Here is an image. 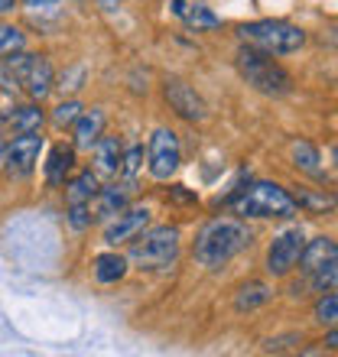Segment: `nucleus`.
Here are the masks:
<instances>
[{
  "instance_id": "23",
  "label": "nucleus",
  "mask_w": 338,
  "mask_h": 357,
  "mask_svg": "<svg viewBox=\"0 0 338 357\" xmlns=\"http://www.w3.org/2000/svg\"><path fill=\"white\" fill-rule=\"evenodd\" d=\"M273 299V289L267 286V282H247V286H241V292H237L235 299V309L237 312H251L257 309V305H263V302Z\"/></svg>"
},
{
  "instance_id": "36",
  "label": "nucleus",
  "mask_w": 338,
  "mask_h": 357,
  "mask_svg": "<svg viewBox=\"0 0 338 357\" xmlns=\"http://www.w3.org/2000/svg\"><path fill=\"white\" fill-rule=\"evenodd\" d=\"M325 344L338 351V331H329V335H325Z\"/></svg>"
},
{
  "instance_id": "35",
  "label": "nucleus",
  "mask_w": 338,
  "mask_h": 357,
  "mask_svg": "<svg viewBox=\"0 0 338 357\" xmlns=\"http://www.w3.org/2000/svg\"><path fill=\"white\" fill-rule=\"evenodd\" d=\"M13 10H17V0H0V17H3V13H13Z\"/></svg>"
},
{
  "instance_id": "4",
  "label": "nucleus",
  "mask_w": 338,
  "mask_h": 357,
  "mask_svg": "<svg viewBox=\"0 0 338 357\" xmlns=\"http://www.w3.org/2000/svg\"><path fill=\"white\" fill-rule=\"evenodd\" d=\"M241 43L254 49H263L270 56H290L306 46V33L300 26H293L286 20H257V23H244L237 29Z\"/></svg>"
},
{
  "instance_id": "11",
  "label": "nucleus",
  "mask_w": 338,
  "mask_h": 357,
  "mask_svg": "<svg viewBox=\"0 0 338 357\" xmlns=\"http://www.w3.org/2000/svg\"><path fill=\"white\" fill-rule=\"evenodd\" d=\"M150 225V208H124L121 215H114L104 227V244L108 247H121V244H131L137 234H143Z\"/></svg>"
},
{
  "instance_id": "30",
  "label": "nucleus",
  "mask_w": 338,
  "mask_h": 357,
  "mask_svg": "<svg viewBox=\"0 0 338 357\" xmlns=\"http://www.w3.org/2000/svg\"><path fill=\"white\" fill-rule=\"evenodd\" d=\"M169 13L182 20L189 13V0H169Z\"/></svg>"
},
{
  "instance_id": "6",
  "label": "nucleus",
  "mask_w": 338,
  "mask_h": 357,
  "mask_svg": "<svg viewBox=\"0 0 338 357\" xmlns=\"http://www.w3.org/2000/svg\"><path fill=\"white\" fill-rule=\"evenodd\" d=\"M3 66H7L10 78H13L33 101H43V98L56 88V72H52V62H49L46 56H36V52H23V49H20L13 56H3Z\"/></svg>"
},
{
  "instance_id": "29",
  "label": "nucleus",
  "mask_w": 338,
  "mask_h": 357,
  "mask_svg": "<svg viewBox=\"0 0 338 357\" xmlns=\"http://www.w3.org/2000/svg\"><path fill=\"white\" fill-rule=\"evenodd\" d=\"M68 225H72V231H88L91 227V205H68Z\"/></svg>"
},
{
  "instance_id": "26",
  "label": "nucleus",
  "mask_w": 338,
  "mask_h": 357,
  "mask_svg": "<svg viewBox=\"0 0 338 357\" xmlns=\"http://www.w3.org/2000/svg\"><path fill=\"white\" fill-rule=\"evenodd\" d=\"M27 46L23 43V33L17 26H7V23H0V56H13L20 49Z\"/></svg>"
},
{
  "instance_id": "32",
  "label": "nucleus",
  "mask_w": 338,
  "mask_h": 357,
  "mask_svg": "<svg viewBox=\"0 0 338 357\" xmlns=\"http://www.w3.org/2000/svg\"><path fill=\"white\" fill-rule=\"evenodd\" d=\"M169 195L176 198V202H196V195H192V192H182V185H176L172 192H169Z\"/></svg>"
},
{
  "instance_id": "18",
  "label": "nucleus",
  "mask_w": 338,
  "mask_h": 357,
  "mask_svg": "<svg viewBox=\"0 0 338 357\" xmlns=\"http://www.w3.org/2000/svg\"><path fill=\"white\" fill-rule=\"evenodd\" d=\"M127 276V257L121 254H101L94 257V280L101 286H111V282H121Z\"/></svg>"
},
{
  "instance_id": "1",
  "label": "nucleus",
  "mask_w": 338,
  "mask_h": 357,
  "mask_svg": "<svg viewBox=\"0 0 338 357\" xmlns=\"http://www.w3.org/2000/svg\"><path fill=\"white\" fill-rule=\"evenodd\" d=\"M251 247V227L235 221V218H215L208 221L196 237V260L205 270H221L231 264L241 250Z\"/></svg>"
},
{
  "instance_id": "25",
  "label": "nucleus",
  "mask_w": 338,
  "mask_h": 357,
  "mask_svg": "<svg viewBox=\"0 0 338 357\" xmlns=\"http://www.w3.org/2000/svg\"><path fill=\"white\" fill-rule=\"evenodd\" d=\"M312 315H316V321H319V325H338V292L322 296V299L316 302Z\"/></svg>"
},
{
  "instance_id": "39",
  "label": "nucleus",
  "mask_w": 338,
  "mask_h": 357,
  "mask_svg": "<svg viewBox=\"0 0 338 357\" xmlns=\"http://www.w3.org/2000/svg\"><path fill=\"white\" fill-rule=\"evenodd\" d=\"M332 205H335V208H338V195H335V198H332Z\"/></svg>"
},
{
  "instance_id": "20",
  "label": "nucleus",
  "mask_w": 338,
  "mask_h": 357,
  "mask_svg": "<svg viewBox=\"0 0 338 357\" xmlns=\"http://www.w3.org/2000/svg\"><path fill=\"white\" fill-rule=\"evenodd\" d=\"M335 247H338L335 237H316V241H306V247H302V254H300V270L312 273L325 257L332 254V250H335Z\"/></svg>"
},
{
  "instance_id": "38",
  "label": "nucleus",
  "mask_w": 338,
  "mask_h": 357,
  "mask_svg": "<svg viewBox=\"0 0 338 357\" xmlns=\"http://www.w3.org/2000/svg\"><path fill=\"white\" fill-rule=\"evenodd\" d=\"M332 162H335V169H338V143L332 146Z\"/></svg>"
},
{
  "instance_id": "9",
  "label": "nucleus",
  "mask_w": 338,
  "mask_h": 357,
  "mask_svg": "<svg viewBox=\"0 0 338 357\" xmlns=\"http://www.w3.org/2000/svg\"><path fill=\"white\" fill-rule=\"evenodd\" d=\"M302 247H306L302 227H290V231L277 234L273 237V244H270V250H267V273H270V276H286L293 266L300 264Z\"/></svg>"
},
{
  "instance_id": "37",
  "label": "nucleus",
  "mask_w": 338,
  "mask_h": 357,
  "mask_svg": "<svg viewBox=\"0 0 338 357\" xmlns=\"http://www.w3.org/2000/svg\"><path fill=\"white\" fill-rule=\"evenodd\" d=\"M3 156H7V143H3V137H0V166H3Z\"/></svg>"
},
{
  "instance_id": "16",
  "label": "nucleus",
  "mask_w": 338,
  "mask_h": 357,
  "mask_svg": "<svg viewBox=\"0 0 338 357\" xmlns=\"http://www.w3.org/2000/svg\"><path fill=\"white\" fill-rule=\"evenodd\" d=\"M104 111L101 107H91V111H82L78 114V121L72 123V130H75V150H91L94 140L104 133Z\"/></svg>"
},
{
  "instance_id": "17",
  "label": "nucleus",
  "mask_w": 338,
  "mask_h": 357,
  "mask_svg": "<svg viewBox=\"0 0 338 357\" xmlns=\"http://www.w3.org/2000/svg\"><path fill=\"white\" fill-rule=\"evenodd\" d=\"M94 192H98V172L84 169L72 182H66V202L68 205H91Z\"/></svg>"
},
{
  "instance_id": "3",
  "label": "nucleus",
  "mask_w": 338,
  "mask_h": 357,
  "mask_svg": "<svg viewBox=\"0 0 338 357\" xmlns=\"http://www.w3.org/2000/svg\"><path fill=\"white\" fill-rule=\"evenodd\" d=\"M235 215L244 218H293L296 215V198L280 188L277 182H254L241 188V195L228 198Z\"/></svg>"
},
{
  "instance_id": "27",
  "label": "nucleus",
  "mask_w": 338,
  "mask_h": 357,
  "mask_svg": "<svg viewBox=\"0 0 338 357\" xmlns=\"http://www.w3.org/2000/svg\"><path fill=\"white\" fill-rule=\"evenodd\" d=\"M82 111H84L82 104H78L75 98H68V101H62L56 111H52V123H56V127H72V123L78 121V114H82Z\"/></svg>"
},
{
  "instance_id": "21",
  "label": "nucleus",
  "mask_w": 338,
  "mask_h": 357,
  "mask_svg": "<svg viewBox=\"0 0 338 357\" xmlns=\"http://www.w3.org/2000/svg\"><path fill=\"white\" fill-rule=\"evenodd\" d=\"M309 282H312V289H319V292L338 289V247L309 273Z\"/></svg>"
},
{
  "instance_id": "15",
  "label": "nucleus",
  "mask_w": 338,
  "mask_h": 357,
  "mask_svg": "<svg viewBox=\"0 0 338 357\" xmlns=\"http://www.w3.org/2000/svg\"><path fill=\"white\" fill-rule=\"evenodd\" d=\"M3 123H7V130L13 133V137H17V133H36V130H43L46 114H43V107H39L36 101H29V104L13 107V111L3 117Z\"/></svg>"
},
{
  "instance_id": "19",
  "label": "nucleus",
  "mask_w": 338,
  "mask_h": 357,
  "mask_svg": "<svg viewBox=\"0 0 338 357\" xmlns=\"http://www.w3.org/2000/svg\"><path fill=\"white\" fill-rule=\"evenodd\" d=\"M290 156H293V166H296L300 172L322 178V156H319V150H316L309 140H296V143H293Z\"/></svg>"
},
{
  "instance_id": "2",
  "label": "nucleus",
  "mask_w": 338,
  "mask_h": 357,
  "mask_svg": "<svg viewBox=\"0 0 338 357\" xmlns=\"http://www.w3.org/2000/svg\"><path fill=\"white\" fill-rule=\"evenodd\" d=\"M237 72H241V78H244L254 91L267 94V98H286V94L293 91L290 72H286L280 62H273L270 52L254 49V46H247V43H244V49L237 52Z\"/></svg>"
},
{
  "instance_id": "10",
  "label": "nucleus",
  "mask_w": 338,
  "mask_h": 357,
  "mask_svg": "<svg viewBox=\"0 0 338 357\" xmlns=\"http://www.w3.org/2000/svg\"><path fill=\"white\" fill-rule=\"evenodd\" d=\"M163 98H166V104L182 117V121L196 123V121H205L208 117L205 101H202L196 88L186 85L182 78H166V82H163Z\"/></svg>"
},
{
  "instance_id": "12",
  "label": "nucleus",
  "mask_w": 338,
  "mask_h": 357,
  "mask_svg": "<svg viewBox=\"0 0 338 357\" xmlns=\"http://www.w3.org/2000/svg\"><path fill=\"white\" fill-rule=\"evenodd\" d=\"M131 192H133V185H127V182L98 188L91 198V218L94 221H111L114 215H121L124 208L131 205Z\"/></svg>"
},
{
  "instance_id": "8",
  "label": "nucleus",
  "mask_w": 338,
  "mask_h": 357,
  "mask_svg": "<svg viewBox=\"0 0 338 357\" xmlns=\"http://www.w3.org/2000/svg\"><path fill=\"white\" fill-rule=\"evenodd\" d=\"M39 153H43V133H17L13 140L7 143V156H3V169L10 178H29L39 162Z\"/></svg>"
},
{
  "instance_id": "5",
  "label": "nucleus",
  "mask_w": 338,
  "mask_h": 357,
  "mask_svg": "<svg viewBox=\"0 0 338 357\" xmlns=\"http://www.w3.org/2000/svg\"><path fill=\"white\" fill-rule=\"evenodd\" d=\"M179 257V227H150L131 241V260L137 270H163L172 266Z\"/></svg>"
},
{
  "instance_id": "14",
  "label": "nucleus",
  "mask_w": 338,
  "mask_h": 357,
  "mask_svg": "<svg viewBox=\"0 0 338 357\" xmlns=\"http://www.w3.org/2000/svg\"><path fill=\"white\" fill-rule=\"evenodd\" d=\"M75 169V146H66V143H56L49 150V160H46V182L49 188H59L66 185L68 172Z\"/></svg>"
},
{
  "instance_id": "31",
  "label": "nucleus",
  "mask_w": 338,
  "mask_h": 357,
  "mask_svg": "<svg viewBox=\"0 0 338 357\" xmlns=\"http://www.w3.org/2000/svg\"><path fill=\"white\" fill-rule=\"evenodd\" d=\"M59 0H23V7L27 10H49V7H56Z\"/></svg>"
},
{
  "instance_id": "22",
  "label": "nucleus",
  "mask_w": 338,
  "mask_h": 357,
  "mask_svg": "<svg viewBox=\"0 0 338 357\" xmlns=\"http://www.w3.org/2000/svg\"><path fill=\"white\" fill-rule=\"evenodd\" d=\"M182 20H186V26L196 29V33H205V29H218V26H221V17H218L208 3H202V0H198V3H189V13Z\"/></svg>"
},
{
  "instance_id": "7",
  "label": "nucleus",
  "mask_w": 338,
  "mask_h": 357,
  "mask_svg": "<svg viewBox=\"0 0 338 357\" xmlns=\"http://www.w3.org/2000/svg\"><path fill=\"white\" fill-rule=\"evenodd\" d=\"M179 162H182V146H179V137L169 127L153 130L150 137V153H147V169L156 182H166V178L176 176Z\"/></svg>"
},
{
  "instance_id": "34",
  "label": "nucleus",
  "mask_w": 338,
  "mask_h": 357,
  "mask_svg": "<svg viewBox=\"0 0 338 357\" xmlns=\"http://www.w3.org/2000/svg\"><path fill=\"white\" fill-rule=\"evenodd\" d=\"M0 85H3V88H13V78H10L7 66H0Z\"/></svg>"
},
{
  "instance_id": "28",
  "label": "nucleus",
  "mask_w": 338,
  "mask_h": 357,
  "mask_svg": "<svg viewBox=\"0 0 338 357\" xmlns=\"http://www.w3.org/2000/svg\"><path fill=\"white\" fill-rule=\"evenodd\" d=\"M84 78H88V68H84V66H72L68 72H62V78H59L56 88H62L66 94H72V91H78V88L84 85Z\"/></svg>"
},
{
  "instance_id": "33",
  "label": "nucleus",
  "mask_w": 338,
  "mask_h": 357,
  "mask_svg": "<svg viewBox=\"0 0 338 357\" xmlns=\"http://www.w3.org/2000/svg\"><path fill=\"white\" fill-rule=\"evenodd\" d=\"M322 43H329V46H338V29H325V33H322Z\"/></svg>"
},
{
  "instance_id": "13",
  "label": "nucleus",
  "mask_w": 338,
  "mask_h": 357,
  "mask_svg": "<svg viewBox=\"0 0 338 357\" xmlns=\"http://www.w3.org/2000/svg\"><path fill=\"white\" fill-rule=\"evenodd\" d=\"M88 153H91L94 172H98V176H108V178L117 176V169H121V156H124V146H121L117 137H104L101 133Z\"/></svg>"
},
{
  "instance_id": "24",
  "label": "nucleus",
  "mask_w": 338,
  "mask_h": 357,
  "mask_svg": "<svg viewBox=\"0 0 338 357\" xmlns=\"http://www.w3.org/2000/svg\"><path fill=\"white\" fill-rule=\"evenodd\" d=\"M140 166H143V150H140V146H131V150H124L117 176H121L127 185H133V182H137V172H140Z\"/></svg>"
}]
</instances>
